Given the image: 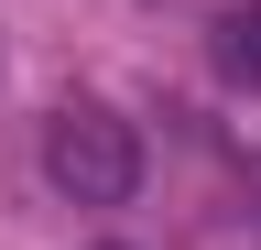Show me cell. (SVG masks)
<instances>
[{
  "label": "cell",
  "mask_w": 261,
  "mask_h": 250,
  "mask_svg": "<svg viewBox=\"0 0 261 250\" xmlns=\"http://www.w3.org/2000/svg\"><path fill=\"white\" fill-rule=\"evenodd\" d=\"M44 174L65 185L76 207H120L130 185H142V142H130V120H109V109H55V131H44Z\"/></svg>",
  "instance_id": "1"
},
{
  "label": "cell",
  "mask_w": 261,
  "mask_h": 250,
  "mask_svg": "<svg viewBox=\"0 0 261 250\" xmlns=\"http://www.w3.org/2000/svg\"><path fill=\"white\" fill-rule=\"evenodd\" d=\"M218 66L240 76V87H261V0H240V11H218Z\"/></svg>",
  "instance_id": "2"
}]
</instances>
